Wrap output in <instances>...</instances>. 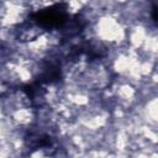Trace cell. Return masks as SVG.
I'll use <instances>...</instances> for the list:
<instances>
[{"mask_svg": "<svg viewBox=\"0 0 158 158\" xmlns=\"http://www.w3.org/2000/svg\"><path fill=\"white\" fill-rule=\"evenodd\" d=\"M152 19L154 21H158V6H153V10H152Z\"/></svg>", "mask_w": 158, "mask_h": 158, "instance_id": "7a4b0ae2", "label": "cell"}, {"mask_svg": "<svg viewBox=\"0 0 158 158\" xmlns=\"http://www.w3.org/2000/svg\"><path fill=\"white\" fill-rule=\"evenodd\" d=\"M63 5L57 4L51 9H46L43 11H38L33 15V20L42 26H58L65 21V15L60 10Z\"/></svg>", "mask_w": 158, "mask_h": 158, "instance_id": "6da1fadb", "label": "cell"}]
</instances>
